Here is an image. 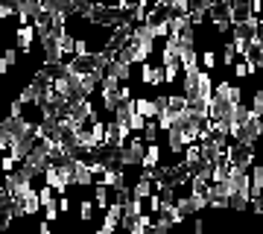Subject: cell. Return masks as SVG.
<instances>
[{
	"label": "cell",
	"instance_id": "cell-3",
	"mask_svg": "<svg viewBox=\"0 0 263 234\" xmlns=\"http://www.w3.org/2000/svg\"><path fill=\"white\" fill-rule=\"evenodd\" d=\"M161 158H164V147H161V140H158V143H149V147H146V158H143V170L158 173V170L164 167Z\"/></svg>",
	"mask_w": 263,
	"mask_h": 234
},
{
	"label": "cell",
	"instance_id": "cell-7",
	"mask_svg": "<svg viewBox=\"0 0 263 234\" xmlns=\"http://www.w3.org/2000/svg\"><path fill=\"white\" fill-rule=\"evenodd\" d=\"M59 217H62V211H59V202H56V205H50V208H44V220H47V223H56Z\"/></svg>",
	"mask_w": 263,
	"mask_h": 234
},
{
	"label": "cell",
	"instance_id": "cell-2",
	"mask_svg": "<svg viewBox=\"0 0 263 234\" xmlns=\"http://www.w3.org/2000/svg\"><path fill=\"white\" fill-rule=\"evenodd\" d=\"M138 114L141 117H146V120H158V114H161V105L155 97H146V94H138Z\"/></svg>",
	"mask_w": 263,
	"mask_h": 234
},
{
	"label": "cell",
	"instance_id": "cell-8",
	"mask_svg": "<svg viewBox=\"0 0 263 234\" xmlns=\"http://www.w3.org/2000/svg\"><path fill=\"white\" fill-rule=\"evenodd\" d=\"M59 211H62V214L70 211V196H59Z\"/></svg>",
	"mask_w": 263,
	"mask_h": 234
},
{
	"label": "cell",
	"instance_id": "cell-9",
	"mask_svg": "<svg viewBox=\"0 0 263 234\" xmlns=\"http://www.w3.org/2000/svg\"><path fill=\"white\" fill-rule=\"evenodd\" d=\"M6 234H18V231H6Z\"/></svg>",
	"mask_w": 263,
	"mask_h": 234
},
{
	"label": "cell",
	"instance_id": "cell-4",
	"mask_svg": "<svg viewBox=\"0 0 263 234\" xmlns=\"http://www.w3.org/2000/svg\"><path fill=\"white\" fill-rule=\"evenodd\" d=\"M219 65V56H216L211 47H205L202 50V70H208V74H214V67Z\"/></svg>",
	"mask_w": 263,
	"mask_h": 234
},
{
	"label": "cell",
	"instance_id": "cell-6",
	"mask_svg": "<svg viewBox=\"0 0 263 234\" xmlns=\"http://www.w3.org/2000/svg\"><path fill=\"white\" fill-rule=\"evenodd\" d=\"M246 76H257V70L252 67V62L240 59V62L234 65V79H246Z\"/></svg>",
	"mask_w": 263,
	"mask_h": 234
},
{
	"label": "cell",
	"instance_id": "cell-5",
	"mask_svg": "<svg viewBox=\"0 0 263 234\" xmlns=\"http://www.w3.org/2000/svg\"><path fill=\"white\" fill-rule=\"evenodd\" d=\"M94 211H97L94 199H82V202H79V220H82V223H91V220H94Z\"/></svg>",
	"mask_w": 263,
	"mask_h": 234
},
{
	"label": "cell",
	"instance_id": "cell-1",
	"mask_svg": "<svg viewBox=\"0 0 263 234\" xmlns=\"http://www.w3.org/2000/svg\"><path fill=\"white\" fill-rule=\"evenodd\" d=\"M35 41H38L35 24H24V27H15V47H18L24 56H29V53H32Z\"/></svg>",
	"mask_w": 263,
	"mask_h": 234
}]
</instances>
